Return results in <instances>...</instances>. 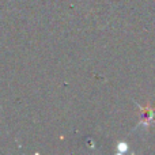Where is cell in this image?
I'll return each mask as SVG.
<instances>
[{
  "mask_svg": "<svg viewBox=\"0 0 155 155\" xmlns=\"http://www.w3.org/2000/svg\"><path fill=\"white\" fill-rule=\"evenodd\" d=\"M143 124H150L151 121L154 120V116H155V112L153 109H150V107H146L144 110H143Z\"/></svg>",
  "mask_w": 155,
  "mask_h": 155,
  "instance_id": "6da1fadb",
  "label": "cell"
}]
</instances>
